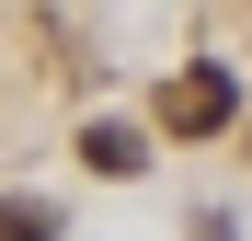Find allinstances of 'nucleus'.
Segmentation results:
<instances>
[{"mask_svg": "<svg viewBox=\"0 0 252 241\" xmlns=\"http://www.w3.org/2000/svg\"><path fill=\"white\" fill-rule=\"evenodd\" d=\"M229 115H241V80L218 58H184L172 80H160V127H172V138H218Z\"/></svg>", "mask_w": 252, "mask_h": 241, "instance_id": "obj_1", "label": "nucleus"}, {"mask_svg": "<svg viewBox=\"0 0 252 241\" xmlns=\"http://www.w3.org/2000/svg\"><path fill=\"white\" fill-rule=\"evenodd\" d=\"M80 161L126 184V172H149V138H138V127H80Z\"/></svg>", "mask_w": 252, "mask_h": 241, "instance_id": "obj_2", "label": "nucleus"}, {"mask_svg": "<svg viewBox=\"0 0 252 241\" xmlns=\"http://www.w3.org/2000/svg\"><path fill=\"white\" fill-rule=\"evenodd\" d=\"M0 241H58V207L46 195H0Z\"/></svg>", "mask_w": 252, "mask_h": 241, "instance_id": "obj_3", "label": "nucleus"}]
</instances>
